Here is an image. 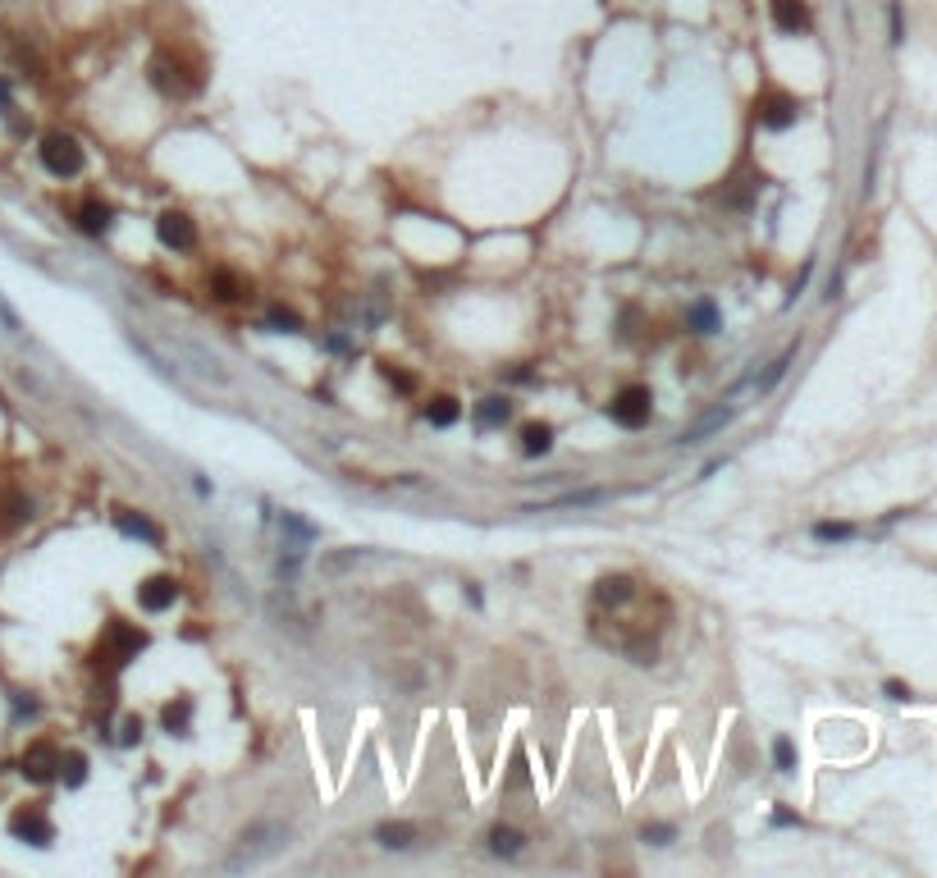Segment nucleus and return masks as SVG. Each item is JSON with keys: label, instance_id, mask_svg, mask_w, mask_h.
I'll list each match as a JSON object with an SVG mask.
<instances>
[{"label": "nucleus", "instance_id": "nucleus-1", "mask_svg": "<svg viewBox=\"0 0 937 878\" xmlns=\"http://www.w3.org/2000/svg\"><path fill=\"white\" fill-rule=\"evenodd\" d=\"M283 846H288V828H283V823H270V819H261V823H252V828H242V832H238L233 851L224 855V869H229V873L256 869V864L274 860V855H279Z\"/></svg>", "mask_w": 937, "mask_h": 878}, {"label": "nucleus", "instance_id": "nucleus-2", "mask_svg": "<svg viewBox=\"0 0 937 878\" xmlns=\"http://www.w3.org/2000/svg\"><path fill=\"white\" fill-rule=\"evenodd\" d=\"M151 88L156 92H165V97H192L197 88H201V78H197V69L192 65H183L174 51H160L156 60H151Z\"/></svg>", "mask_w": 937, "mask_h": 878}, {"label": "nucleus", "instance_id": "nucleus-3", "mask_svg": "<svg viewBox=\"0 0 937 878\" xmlns=\"http://www.w3.org/2000/svg\"><path fill=\"white\" fill-rule=\"evenodd\" d=\"M37 156H42L46 174H56V179L83 174V147H78V138H69V133H46L42 147H37Z\"/></svg>", "mask_w": 937, "mask_h": 878}, {"label": "nucleus", "instance_id": "nucleus-4", "mask_svg": "<svg viewBox=\"0 0 937 878\" xmlns=\"http://www.w3.org/2000/svg\"><path fill=\"white\" fill-rule=\"evenodd\" d=\"M654 412V394L650 385H627V389H617L613 403H608V417L622 426V430H641Z\"/></svg>", "mask_w": 937, "mask_h": 878}, {"label": "nucleus", "instance_id": "nucleus-5", "mask_svg": "<svg viewBox=\"0 0 937 878\" xmlns=\"http://www.w3.org/2000/svg\"><path fill=\"white\" fill-rule=\"evenodd\" d=\"M142 650H147V632H142V627H133V623H110L106 641L97 646V659H106L110 668H124V664L138 659Z\"/></svg>", "mask_w": 937, "mask_h": 878}, {"label": "nucleus", "instance_id": "nucleus-6", "mask_svg": "<svg viewBox=\"0 0 937 878\" xmlns=\"http://www.w3.org/2000/svg\"><path fill=\"white\" fill-rule=\"evenodd\" d=\"M156 238H160L170 252H192V247H197V224H192V215H183V211H165V215L156 220Z\"/></svg>", "mask_w": 937, "mask_h": 878}, {"label": "nucleus", "instance_id": "nucleus-7", "mask_svg": "<svg viewBox=\"0 0 937 878\" xmlns=\"http://www.w3.org/2000/svg\"><path fill=\"white\" fill-rule=\"evenodd\" d=\"M19 769H24L28 782H56V778H60V750H56L51 741H33V746L24 750Z\"/></svg>", "mask_w": 937, "mask_h": 878}, {"label": "nucleus", "instance_id": "nucleus-8", "mask_svg": "<svg viewBox=\"0 0 937 878\" xmlns=\"http://www.w3.org/2000/svg\"><path fill=\"white\" fill-rule=\"evenodd\" d=\"M10 832L19 837V842H28V846H51L56 842V823L42 814V810H15L10 814Z\"/></svg>", "mask_w": 937, "mask_h": 878}, {"label": "nucleus", "instance_id": "nucleus-9", "mask_svg": "<svg viewBox=\"0 0 937 878\" xmlns=\"http://www.w3.org/2000/svg\"><path fill=\"white\" fill-rule=\"evenodd\" d=\"M796 115H800V106H796V97H787V92H764V97L755 101V119H759L764 129H791Z\"/></svg>", "mask_w": 937, "mask_h": 878}, {"label": "nucleus", "instance_id": "nucleus-10", "mask_svg": "<svg viewBox=\"0 0 937 878\" xmlns=\"http://www.w3.org/2000/svg\"><path fill=\"white\" fill-rule=\"evenodd\" d=\"M174 600H179V581L174 576H147L138 585V604L147 614H165V609H174Z\"/></svg>", "mask_w": 937, "mask_h": 878}, {"label": "nucleus", "instance_id": "nucleus-11", "mask_svg": "<svg viewBox=\"0 0 937 878\" xmlns=\"http://www.w3.org/2000/svg\"><path fill=\"white\" fill-rule=\"evenodd\" d=\"M594 600H599V609H622V604H632L636 600V581L632 576H599V585H594Z\"/></svg>", "mask_w": 937, "mask_h": 878}, {"label": "nucleus", "instance_id": "nucleus-12", "mask_svg": "<svg viewBox=\"0 0 937 878\" xmlns=\"http://www.w3.org/2000/svg\"><path fill=\"white\" fill-rule=\"evenodd\" d=\"M773 24H777V33H787V37L809 33V10H805V0H773Z\"/></svg>", "mask_w": 937, "mask_h": 878}, {"label": "nucleus", "instance_id": "nucleus-13", "mask_svg": "<svg viewBox=\"0 0 937 878\" xmlns=\"http://www.w3.org/2000/svg\"><path fill=\"white\" fill-rule=\"evenodd\" d=\"M732 417H736V408H718V412L700 417L695 426H686V430L677 435V444H705V439H709V435H718V430H723V426H727Z\"/></svg>", "mask_w": 937, "mask_h": 878}, {"label": "nucleus", "instance_id": "nucleus-14", "mask_svg": "<svg viewBox=\"0 0 937 878\" xmlns=\"http://www.w3.org/2000/svg\"><path fill=\"white\" fill-rule=\"evenodd\" d=\"M376 842H380L385 851H407V846L417 842V823H407V819H385V823L376 828Z\"/></svg>", "mask_w": 937, "mask_h": 878}, {"label": "nucleus", "instance_id": "nucleus-15", "mask_svg": "<svg viewBox=\"0 0 937 878\" xmlns=\"http://www.w3.org/2000/svg\"><path fill=\"white\" fill-rule=\"evenodd\" d=\"M110 224H115V211H110L106 201L88 197V201H83V211H78V229H83V233H92V238H101Z\"/></svg>", "mask_w": 937, "mask_h": 878}, {"label": "nucleus", "instance_id": "nucleus-16", "mask_svg": "<svg viewBox=\"0 0 937 878\" xmlns=\"http://www.w3.org/2000/svg\"><path fill=\"white\" fill-rule=\"evenodd\" d=\"M508 421H512V403H508V398L494 394V398H480V403H476V426H480V430H503Z\"/></svg>", "mask_w": 937, "mask_h": 878}, {"label": "nucleus", "instance_id": "nucleus-17", "mask_svg": "<svg viewBox=\"0 0 937 878\" xmlns=\"http://www.w3.org/2000/svg\"><path fill=\"white\" fill-rule=\"evenodd\" d=\"M211 293H215L220 303H238L242 293H247V279H242L238 270H224V265H220V270H211Z\"/></svg>", "mask_w": 937, "mask_h": 878}, {"label": "nucleus", "instance_id": "nucleus-18", "mask_svg": "<svg viewBox=\"0 0 937 878\" xmlns=\"http://www.w3.org/2000/svg\"><path fill=\"white\" fill-rule=\"evenodd\" d=\"M115 526H119L124 535H133V540L160 544V526H156V522H147L142 512H115Z\"/></svg>", "mask_w": 937, "mask_h": 878}, {"label": "nucleus", "instance_id": "nucleus-19", "mask_svg": "<svg viewBox=\"0 0 937 878\" xmlns=\"http://www.w3.org/2000/svg\"><path fill=\"white\" fill-rule=\"evenodd\" d=\"M686 325H691L695 335H714V330H723V316H718L714 303H691V307H686Z\"/></svg>", "mask_w": 937, "mask_h": 878}, {"label": "nucleus", "instance_id": "nucleus-20", "mask_svg": "<svg viewBox=\"0 0 937 878\" xmlns=\"http://www.w3.org/2000/svg\"><path fill=\"white\" fill-rule=\"evenodd\" d=\"M549 449H553V426L530 421V426L521 430V453H526V458H540V453H549Z\"/></svg>", "mask_w": 937, "mask_h": 878}, {"label": "nucleus", "instance_id": "nucleus-21", "mask_svg": "<svg viewBox=\"0 0 937 878\" xmlns=\"http://www.w3.org/2000/svg\"><path fill=\"white\" fill-rule=\"evenodd\" d=\"M160 723H165L170 737H188V732H192V700H174V705H165Z\"/></svg>", "mask_w": 937, "mask_h": 878}, {"label": "nucleus", "instance_id": "nucleus-22", "mask_svg": "<svg viewBox=\"0 0 937 878\" xmlns=\"http://www.w3.org/2000/svg\"><path fill=\"white\" fill-rule=\"evenodd\" d=\"M521 846H526V837H521L517 828H508V823H494V828H489V851H494V855H508V860H512V855H521Z\"/></svg>", "mask_w": 937, "mask_h": 878}, {"label": "nucleus", "instance_id": "nucleus-23", "mask_svg": "<svg viewBox=\"0 0 937 878\" xmlns=\"http://www.w3.org/2000/svg\"><path fill=\"white\" fill-rule=\"evenodd\" d=\"M458 417H462V408H458V398H448V394H439V398H430V403H426V421H430V426H439V430H444V426H453Z\"/></svg>", "mask_w": 937, "mask_h": 878}, {"label": "nucleus", "instance_id": "nucleus-24", "mask_svg": "<svg viewBox=\"0 0 937 878\" xmlns=\"http://www.w3.org/2000/svg\"><path fill=\"white\" fill-rule=\"evenodd\" d=\"M608 494L603 490H576V494H558V499H549V503H540V508H590V503H603ZM535 508V512H540Z\"/></svg>", "mask_w": 937, "mask_h": 878}, {"label": "nucleus", "instance_id": "nucleus-25", "mask_svg": "<svg viewBox=\"0 0 937 878\" xmlns=\"http://www.w3.org/2000/svg\"><path fill=\"white\" fill-rule=\"evenodd\" d=\"M60 778H65L69 787H83V782H88V755H78V750L60 755Z\"/></svg>", "mask_w": 937, "mask_h": 878}, {"label": "nucleus", "instance_id": "nucleus-26", "mask_svg": "<svg viewBox=\"0 0 937 878\" xmlns=\"http://www.w3.org/2000/svg\"><path fill=\"white\" fill-rule=\"evenodd\" d=\"M265 325H270L274 335H302V316H297V312H288V307H270Z\"/></svg>", "mask_w": 937, "mask_h": 878}, {"label": "nucleus", "instance_id": "nucleus-27", "mask_svg": "<svg viewBox=\"0 0 937 878\" xmlns=\"http://www.w3.org/2000/svg\"><path fill=\"white\" fill-rule=\"evenodd\" d=\"M791 357H796V348H787V353H782L777 362H768V371H764V376L755 380V389H759V394H768V389H773V385H777V380L787 376V367H791Z\"/></svg>", "mask_w": 937, "mask_h": 878}, {"label": "nucleus", "instance_id": "nucleus-28", "mask_svg": "<svg viewBox=\"0 0 937 878\" xmlns=\"http://www.w3.org/2000/svg\"><path fill=\"white\" fill-rule=\"evenodd\" d=\"M28 517H33V499L10 494V499H5V526H24Z\"/></svg>", "mask_w": 937, "mask_h": 878}, {"label": "nucleus", "instance_id": "nucleus-29", "mask_svg": "<svg viewBox=\"0 0 937 878\" xmlns=\"http://www.w3.org/2000/svg\"><path fill=\"white\" fill-rule=\"evenodd\" d=\"M279 526H283V531H288V535H293L297 544H306V540H316V526H311V522H302L297 512H283V517H279Z\"/></svg>", "mask_w": 937, "mask_h": 878}, {"label": "nucleus", "instance_id": "nucleus-30", "mask_svg": "<svg viewBox=\"0 0 937 878\" xmlns=\"http://www.w3.org/2000/svg\"><path fill=\"white\" fill-rule=\"evenodd\" d=\"M855 526L850 522H814V540H850Z\"/></svg>", "mask_w": 937, "mask_h": 878}, {"label": "nucleus", "instance_id": "nucleus-31", "mask_svg": "<svg viewBox=\"0 0 937 878\" xmlns=\"http://www.w3.org/2000/svg\"><path fill=\"white\" fill-rule=\"evenodd\" d=\"M773 764H777V773H791V769H796V746H791L787 737L773 741Z\"/></svg>", "mask_w": 937, "mask_h": 878}, {"label": "nucleus", "instance_id": "nucleus-32", "mask_svg": "<svg viewBox=\"0 0 937 878\" xmlns=\"http://www.w3.org/2000/svg\"><path fill=\"white\" fill-rule=\"evenodd\" d=\"M380 376H385V380H389V385H394L398 394H412V389H417V380H412L407 371H398L394 362H385V367H380Z\"/></svg>", "mask_w": 937, "mask_h": 878}, {"label": "nucleus", "instance_id": "nucleus-33", "mask_svg": "<svg viewBox=\"0 0 937 878\" xmlns=\"http://www.w3.org/2000/svg\"><path fill=\"white\" fill-rule=\"evenodd\" d=\"M526 782H530L526 759H521V750H512V778H508V787H526Z\"/></svg>", "mask_w": 937, "mask_h": 878}, {"label": "nucleus", "instance_id": "nucleus-34", "mask_svg": "<svg viewBox=\"0 0 937 878\" xmlns=\"http://www.w3.org/2000/svg\"><path fill=\"white\" fill-rule=\"evenodd\" d=\"M645 842L668 846V842H673V828H668V823H645Z\"/></svg>", "mask_w": 937, "mask_h": 878}, {"label": "nucleus", "instance_id": "nucleus-35", "mask_svg": "<svg viewBox=\"0 0 937 878\" xmlns=\"http://www.w3.org/2000/svg\"><path fill=\"white\" fill-rule=\"evenodd\" d=\"M142 741V718H124V732H119V746H133Z\"/></svg>", "mask_w": 937, "mask_h": 878}, {"label": "nucleus", "instance_id": "nucleus-36", "mask_svg": "<svg viewBox=\"0 0 937 878\" xmlns=\"http://www.w3.org/2000/svg\"><path fill=\"white\" fill-rule=\"evenodd\" d=\"M905 37V24H901V5H891V42Z\"/></svg>", "mask_w": 937, "mask_h": 878}, {"label": "nucleus", "instance_id": "nucleus-37", "mask_svg": "<svg viewBox=\"0 0 937 878\" xmlns=\"http://www.w3.org/2000/svg\"><path fill=\"white\" fill-rule=\"evenodd\" d=\"M882 691H887L891 700H910V687H905V682H887Z\"/></svg>", "mask_w": 937, "mask_h": 878}, {"label": "nucleus", "instance_id": "nucleus-38", "mask_svg": "<svg viewBox=\"0 0 937 878\" xmlns=\"http://www.w3.org/2000/svg\"><path fill=\"white\" fill-rule=\"evenodd\" d=\"M773 823H777V828H791V823H800V819H796V814H787V810H777V814H773Z\"/></svg>", "mask_w": 937, "mask_h": 878}, {"label": "nucleus", "instance_id": "nucleus-39", "mask_svg": "<svg viewBox=\"0 0 937 878\" xmlns=\"http://www.w3.org/2000/svg\"><path fill=\"white\" fill-rule=\"evenodd\" d=\"M325 348H330V353H348V339H344V335H335V339H330Z\"/></svg>", "mask_w": 937, "mask_h": 878}, {"label": "nucleus", "instance_id": "nucleus-40", "mask_svg": "<svg viewBox=\"0 0 937 878\" xmlns=\"http://www.w3.org/2000/svg\"><path fill=\"white\" fill-rule=\"evenodd\" d=\"M0 110H10V83L0 78Z\"/></svg>", "mask_w": 937, "mask_h": 878}]
</instances>
